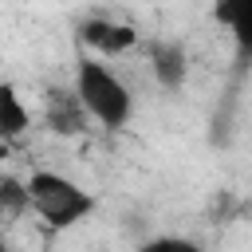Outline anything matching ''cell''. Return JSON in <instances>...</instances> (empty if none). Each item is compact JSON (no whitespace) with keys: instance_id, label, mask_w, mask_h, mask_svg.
Returning a JSON list of instances; mask_svg holds the SVG:
<instances>
[{"instance_id":"6da1fadb","label":"cell","mask_w":252,"mask_h":252,"mask_svg":"<svg viewBox=\"0 0 252 252\" xmlns=\"http://www.w3.org/2000/svg\"><path fill=\"white\" fill-rule=\"evenodd\" d=\"M75 94L83 98L91 122L106 126V130H126L134 118V91L94 55H79L75 59Z\"/></svg>"},{"instance_id":"7a4b0ae2","label":"cell","mask_w":252,"mask_h":252,"mask_svg":"<svg viewBox=\"0 0 252 252\" xmlns=\"http://www.w3.org/2000/svg\"><path fill=\"white\" fill-rule=\"evenodd\" d=\"M28 197H32V213L51 228H75L94 213V193H87L79 181L55 169H35L28 177Z\"/></svg>"},{"instance_id":"3957f363","label":"cell","mask_w":252,"mask_h":252,"mask_svg":"<svg viewBox=\"0 0 252 252\" xmlns=\"http://www.w3.org/2000/svg\"><path fill=\"white\" fill-rule=\"evenodd\" d=\"M75 39L83 43L87 55L94 59H114V55H126L134 43H138V32L122 20H106V16H87L79 28H75Z\"/></svg>"},{"instance_id":"277c9868","label":"cell","mask_w":252,"mask_h":252,"mask_svg":"<svg viewBox=\"0 0 252 252\" xmlns=\"http://www.w3.org/2000/svg\"><path fill=\"white\" fill-rule=\"evenodd\" d=\"M43 122H47V130H51V134L75 138V134H83V130H87L91 114H87V106H83V98H79L75 91L47 87V94H43Z\"/></svg>"},{"instance_id":"5b68a950","label":"cell","mask_w":252,"mask_h":252,"mask_svg":"<svg viewBox=\"0 0 252 252\" xmlns=\"http://www.w3.org/2000/svg\"><path fill=\"white\" fill-rule=\"evenodd\" d=\"M150 71L158 79V87L165 91H181L189 79V51L181 39H154L150 43Z\"/></svg>"},{"instance_id":"8992f818","label":"cell","mask_w":252,"mask_h":252,"mask_svg":"<svg viewBox=\"0 0 252 252\" xmlns=\"http://www.w3.org/2000/svg\"><path fill=\"white\" fill-rule=\"evenodd\" d=\"M213 16H217V24L228 28V35L236 43V55L252 59V0H217Z\"/></svg>"},{"instance_id":"52a82bcc","label":"cell","mask_w":252,"mask_h":252,"mask_svg":"<svg viewBox=\"0 0 252 252\" xmlns=\"http://www.w3.org/2000/svg\"><path fill=\"white\" fill-rule=\"evenodd\" d=\"M28 126H32V114H28L24 98H20V91L12 83H0V142L4 146L20 142L28 134Z\"/></svg>"},{"instance_id":"ba28073f","label":"cell","mask_w":252,"mask_h":252,"mask_svg":"<svg viewBox=\"0 0 252 252\" xmlns=\"http://www.w3.org/2000/svg\"><path fill=\"white\" fill-rule=\"evenodd\" d=\"M28 209H32L28 181H24V177H16V173H0V224L20 220Z\"/></svg>"},{"instance_id":"9c48e42d","label":"cell","mask_w":252,"mask_h":252,"mask_svg":"<svg viewBox=\"0 0 252 252\" xmlns=\"http://www.w3.org/2000/svg\"><path fill=\"white\" fill-rule=\"evenodd\" d=\"M134 252H205V248L197 240H185V236H150Z\"/></svg>"},{"instance_id":"30bf717a","label":"cell","mask_w":252,"mask_h":252,"mask_svg":"<svg viewBox=\"0 0 252 252\" xmlns=\"http://www.w3.org/2000/svg\"><path fill=\"white\" fill-rule=\"evenodd\" d=\"M0 252H12V244H8V232H4V224H0Z\"/></svg>"},{"instance_id":"8fae6325","label":"cell","mask_w":252,"mask_h":252,"mask_svg":"<svg viewBox=\"0 0 252 252\" xmlns=\"http://www.w3.org/2000/svg\"><path fill=\"white\" fill-rule=\"evenodd\" d=\"M4 158H8V146H4V142H0V161H4Z\"/></svg>"}]
</instances>
